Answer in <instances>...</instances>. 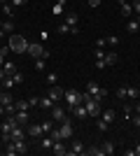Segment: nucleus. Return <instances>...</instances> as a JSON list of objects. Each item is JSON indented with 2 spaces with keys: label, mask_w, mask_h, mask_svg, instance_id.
<instances>
[{
  "label": "nucleus",
  "mask_w": 140,
  "mask_h": 156,
  "mask_svg": "<svg viewBox=\"0 0 140 156\" xmlns=\"http://www.w3.org/2000/svg\"><path fill=\"white\" fill-rule=\"evenodd\" d=\"M9 49H12L14 54H26V49H28L26 37H23V35H16V33H12V35H9Z\"/></svg>",
  "instance_id": "1"
},
{
  "label": "nucleus",
  "mask_w": 140,
  "mask_h": 156,
  "mask_svg": "<svg viewBox=\"0 0 140 156\" xmlns=\"http://www.w3.org/2000/svg\"><path fill=\"white\" fill-rule=\"evenodd\" d=\"M84 107H87V112H89V117H93V119H98L100 117V100H96L93 96H89V93H84Z\"/></svg>",
  "instance_id": "2"
},
{
  "label": "nucleus",
  "mask_w": 140,
  "mask_h": 156,
  "mask_svg": "<svg viewBox=\"0 0 140 156\" xmlns=\"http://www.w3.org/2000/svg\"><path fill=\"white\" fill-rule=\"evenodd\" d=\"M63 98H66V103L70 105V110H73L75 105H80V103H84V93H80V91H75V89H70V91H66V93H63Z\"/></svg>",
  "instance_id": "3"
},
{
  "label": "nucleus",
  "mask_w": 140,
  "mask_h": 156,
  "mask_svg": "<svg viewBox=\"0 0 140 156\" xmlns=\"http://www.w3.org/2000/svg\"><path fill=\"white\" fill-rule=\"evenodd\" d=\"M87 93H89V96H93L96 100H100V103H103V98L107 96V91L103 89V86H98L96 82H87Z\"/></svg>",
  "instance_id": "4"
},
{
  "label": "nucleus",
  "mask_w": 140,
  "mask_h": 156,
  "mask_svg": "<svg viewBox=\"0 0 140 156\" xmlns=\"http://www.w3.org/2000/svg\"><path fill=\"white\" fill-rule=\"evenodd\" d=\"M26 54H28V56H33V58H47V56H49V51H47V49H45L42 44H38V42L28 44Z\"/></svg>",
  "instance_id": "5"
},
{
  "label": "nucleus",
  "mask_w": 140,
  "mask_h": 156,
  "mask_svg": "<svg viewBox=\"0 0 140 156\" xmlns=\"http://www.w3.org/2000/svg\"><path fill=\"white\" fill-rule=\"evenodd\" d=\"M59 133H61V140H70L73 137V133H75V128H73V124H70V119H66V121H61V128H59Z\"/></svg>",
  "instance_id": "6"
},
{
  "label": "nucleus",
  "mask_w": 140,
  "mask_h": 156,
  "mask_svg": "<svg viewBox=\"0 0 140 156\" xmlns=\"http://www.w3.org/2000/svg\"><path fill=\"white\" fill-rule=\"evenodd\" d=\"M26 133H28V137H33V140H40V137L45 135L42 124H28V126H26Z\"/></svg>",
  "instance_id": "7"
},
{
  "label": "nucleus",
  "mask_w": 140,
  "mask_h": 156,
  "mask_svg": "<svg viewBox=\"0 0 140 156\" xmlns=\"http://www.w3.org/2000/svg\"><path fill=\"white\" fill-rule=\"evenodd\" d=\"M66 110H63V107H61V105H54V107H52V121H59V124H61V121H66Z\"/></svg>",
  "instance_id": "8"
},
{
  "label": "nucleus",
  "mask_w": 140,
  "mask_h": 156,
  "mask_svg": "<svg viewBox=\"0 0 140 156\" xmlns=\"http://www.w3.org/2000/svg\"><path fill=\"white\" fill-rule=\"evenodd\" d=\"M63 93H66V91H63L61 86H56V84H54V86H49V91H47V96H49V98L54 100V103H56V100H61V98H63Z\"/></svg>",
  "instance_id": "9"
},
{
  "label": "nucleus",
  "mask_w": 140,
  "mask_h": 156,
  "mask_svg": "<svg viewBox=\"0 0 140 156\" xmlns=\"http://www.w3.org/2000/svg\"><path fill=\"white\" fill-rule=\"evenodd\" d=\"M52 151H54L56 156H66V154H68L66 140H56V142H54V147H52Z\"/></svg>",
  "instance_id": "10"
},
{
  "label": "nucleus",
  "mask_w": 140,
  "mask_h": 156,
  "mask_svg": "<svg viewBox=\"0 0 140 156\" xmlns=\"http://www.w3.org/2000/svg\"><path fill=\"white\" fill-rule=\"evenodd\" d=\"M84 142H80V140H73L70 142V149H68V154H84Z\"/></svg>",
  "instance_id": "11"
},
{
  "label": "nucleus",
  "mask_w": 140,
  "mask_h": 156,
  "mask_svg": "<svg viewBox=\"0 0 140 156\" xmlns=\"http://www.w3.org/2000/svg\"><path fill=\"white\" fill-rule=\"evenodd\" d=\"M12 142H14L16 154H28V137H26V140H12Z\"/></svg>",
  "instance_id": "12"
},
{
  "label": "nucleus",
  "mask_w": 140,
  "mask_h": 156,
  "mask_svg": "<svg viewBox=\"0 0 140 156\" xmlns=\"http://www.w3.org/2000/svg\"><path fill=\"white\" fill-rule=\"evenodd\" d=\"M70 112H73V114H75V117H77V119H87V114H89V112H87V107H84V103L75 105V107H73V110H70Z\"/></svg>",
  "instance_id": "13"
},
{
  "label": "nucleus",
  "mask_w": 140,
  "mask_h": 156,
  "mask_svg": "<svg viewBox=\"0 0 140 156\" xmlns=\"http://www.w3.org/2000/svg\"><path fill=\"white\" fill-rule=\"evenodd\" d=\"M14 117H16V124L23 126V128H26L28 121H31V119H28V112H14Z\"/></svg>",
  "instance_id": "14"
},
{
  "label": "nucleus",
  "mask_w": 140,
  "mask_h": 156,
  "mask_svg": "<svg viewBox=\"0 0 140 156\" xmlns=\"http://www.w3.org/2000/svg\"><path fill=\"white\" fill-rule=\"evenodd\" d=\"M119 7H121V14H124L126 19H131V14H133V5H128L126 0H119Z\"/></svg>",
  "instance_id": "15"
},
{
  "label": "nucleus",
  "mask_w": 140,
  "mask_h": 156,
  "mask_svg": "<svg viewBox=\"0 0 140 156\" xmlns=\"http://www.w3.org/2000/svg\"><path fill=\"white\" fill-rule=\"evenodd\" d=\"M100 119H105L107 124H114V119H117V112H114V110H103V112H100Z\"/></svg>",
  "instance_id": "16"
},
{
  "label": "nucleus",
  "mask_w": 140,
  "mask_h": 156,
  "mask_svg": "<svg viewBox=\"0 0 140 156\" xmlns=\"http://www.w3.org/2000/svg\"><path fill=\"white\" fill-rule=\"evenodd\" d=\"M63 21H66V23H68L70 28H75V26H77V21H80V16H77V12H68Z\"/></svg>",
  "instance_id": "17"
},
{
  "label": "nucleus",
  "mask_w": 140,
  "mask_h": 156,
  "mask_svg": "<svg viewBox=\"0 0 140 156\" xmlns=\"http://www.w3.org/2000/svg\"><path fill=\"white\" fill-rule=\"evenodd\" d=\"M117 63H119V54H117V51L105 54V65H117Z\"/></svg>",
  "instance_id": "18"
},
{
  "label": "nucleus",
  "mask_w": 140,
  "mask_h": 156,
  "mask_svg": "<svg viewBox=\"0 0 140 156\" xmlns=\"http://www.w3.org/2000/svg\"><path fill=\"white\" fill-rule=\"evenodd\" d=\"M0 105L2 107H7V105H14V98H12V93H0Z\"/></svg>",
  "instance_id": "19"
},
{
  "label": "nucleus",
  "mask_w": 140,
  "mask_h": 156,
  "mask_svg": "<svg viewBox=\"0 0 140 156\" xmlns=\"http://www.w3.org/2000/svg\"><path fill=\"white\" fill-rule=\"evenodd\" d=\"M100 147H103V156H110V154H114V142H112V140L103 142Z\"/></svg>",
  "instance_id": "20"
},
{
  "label": "nucleus",
  "mask_w": 140,
  "mask_h": 156,
  "mask_svg": "<svg viewBox=\"0 0 140 156\" xmlns=\"http://www.w3.org/2000/svg\"><path fill=\"white\" fill-rule=\"evenodd\" d=\"M14 105H16V112H28L31 110V103H28V100H14Z\"/></svg>",
  "instance_id": "21"
},
{
  "label": "nucleus",
  "mask_w": 140,
  "mask_h": 156,
  "mask_svg": "<svg viewBox=\"0 0 140 156\" xmlns=\"http://www.w3.org/2000/svg\"><path fill=\"white\" fill-rule=\"evenodd\" d=\"M126 30H128V33H138V30H140V23H138L135 19H128V21H126Z\"/></svg>",
  "instance_id": "22"
},
{
  "label": "nucleus",
  "mask_w": 140,
  "mask_h": 156,
  "mask_svg": "<svg viewBox=\"0 0 140 156\" xmlns=\"http://www.w3.org/2000/svg\"><path fill=\"white\" fill-rule=\"evenodd\" d=\"M40 107H42V110H52V107H54V100H52L49 96L40 98Z\"/></svg>",
  "instance_id": "23"
},
{
  "label": "nucleus",
  "mask_w": 140,
  "mask_h": 156,
  "mask_svg": "<svg viewBox=\"0 0 140 156\" xmlns=\"http://www.w3.org/2000/svg\"><path fill=\"white\" fill-rule=\"evenodd\" d=\"M126 98H140V89L138 86H126Z\"/></svg>",
  "instance_id": "24"
},
{
  "label": "nucleus",
  "mask_w": 140,
  "mask_h": 156,
  "mask_svg": "<svg viewBox=\"0 0 140 156\" xmlns=\"http://www.w3.org/2000/svg\"><path fill=\"white\" fill-rule=\"evenodd\" d=\"M0 9H2V14H5L7 19H12V16H14V9H12V5H9V2H2V7H0Z\"/></svg>",
  "instance_id": "25"
},
{
  "label": "nucleus",
  "mask_w": 140,
  "mask_h": 156,
  "mask_svg": "<svg viewBox=\"0 0 140 156\" xmlns=\"http://www.w3.org/2000/svg\"><path fill=\"white\" fill-rule=\"evenodd\" d=\"M2 30H5L7 35H12V33H14V21H12V19L2 21Z\"/></svg>",
  "instance_id": "26"
},
{
  "label": "nucleus",
  "mask_w": 140,
  "mask_h": 156,
  "mask_svg": "<svg viewBox=\"0 0 140 156\" xmlns=\"http://www.w3.org/2000/svg\"><path fill=\"white\" fill-rule=\"evenodd\" d=\"M56 33H59V35H68V33H70V26H68L66 21H61L59 26H56Z\"/></svg>",
  "instance_id": "27"
},
{
  "label": "nucleus",
  "mask_w": 140,
  "mask_h": 156,
  "mask_svg": "<svg viewBox=\"0 0 140 156\" xmlns=\"http://www.w3.org/2000/svg\"><path fill=\"white\" fill-rule=\"evenodd\" d=\"M84 154H89V156H103V147H89V149H84Z\"/></svg>",
  "instance_id": "28"
},
{
  "label": "nucleus",
  "mask_w": 140,
  "mask_h": 156,
  "mask_svg": "<svg viewBox=\"0 0 140 156\" xmlns=\"http://www.w3.org/2000/svg\"><path fill=\"white\" fill-rule=\"evenodd\" d=\"M40 147H42V149H52L54 140H52V137H40Z\"/></svg>",
  "instance_id": "29"
},
{
  "label": "nucleus",
  "mask_w": 140,
  "mask_h": 156,
  "mask_svg": "<svg viewBox=\"0 0 140 156\" xmlns=\"http://www.w3.org/2000/svg\"><path fill=\"white\" fill-rule=\"evenodd\" d=\"M2 70L7 72V77H12L14 72H16V65H14V63H2Z\"/></svg>",
  "instance_id": "30"
},
{
  "label": "nucleus",
  "mask_w": 140,
  "mask_h": 156,
  "mask_svg": "<svg viewBox=\"0 0 140 156\" xmlns=\"http://www.w3.org/2000/svg\"><path fill=\"white\" fill-rule=\"evenodd\" d=\"M35 70H38V72H45L47 70V61L45 58H35Z\"/></svg>",
  "instance_id": "31"
},
{
  "label": "nucleus",
  "mask_w": 140,
  "mask_h": 156,
  "mask_svg": "<svg viewBox=\"0 0 140 156\" xmlns=\"http://www.w3.org/2000/svg\"><path fill=\"white\" fill-rule=\"evenodd\" d=\"M114 96L119 98V100H126V86H119V89L114 91Z\"/></svg>",
  "instance_id": "32"
},
{
  "label": "nucleus",
  "mask_w": 140,
  "mask_h": 156,
  "mask_svg": "<svg viewBox=\"0 0 140 156\" xmlns=\"http://www.w3.org/2000/svg\"><path fill=\"white\" fill-rule=\"evenodd\" d=\"M54 128V124H52V119H45V121H42V130H45L47 135H49V130Z\"/></svg>",
  "instance_id": "33"
},
{
  "label": "nucleus",
  "mask_w": 140,
  "mask_h": 156,
  "mask_svg": "<svg viewBox=\"0 0 140 156\" xmlns=\"http://www.w3.org/2000/svg\"><path fill=\"white\" fill-rule=\"evenodd\" d=\"M107 126H110V124H107L105 119H100V117H98V121H96V128H98V130H107Z\"/></svg>",
  "instance_id": "34"
},
{
  "label": "nucleus",
  "mask_w": 140,
  "mask_h": 156,
  "mask_svg": "<svg viewBox=\"0 0 140 156\" xmlns=\"http://www.w3.org/2000/svg\"><path fill=\"white\" fill-rule=\"evenodd\" d=\"M107 44H110V47H117V44H119V37H117V35H107Z\"/></svg>",
  "instance_id": "35"
},
{
  "label": "nucleus",
  "mask_w": 140,
  "mask_h": 156,
  "mask_svg": "<svg viewBox=\"0 0 140 156\" xmlns=\"http://www.w3.org/2000/svg\"><path fill=\"white\" fill-rule=\"evenodd\" d=\"M2 86H5V91H9V89H12V86H16V84H14L12 77H7V79H2Z\"/></svg>",
  "instance_id": "36"
},
{
  "label": "nucleus",
  "mask_w": 140,
  "mask_h": 156,
  "mask_svg": "<svg viewBox=\"0 0 140 156\" xmlns=\"http://www.w3.org/2000/svg\"><path fill=\"white\" fill-rule=\"evenodd\" d=\"M5 154H9V156H16V149H14V142H7V149H5Z\"/></svg>",
  "instance_id": "37"
},
{
  "label": "nucleus",
  "mask_w": 140,
  "mask_h": 156,
  "mask_svg": "<svg viewBox=\"0 0 140 156\" xmlns=\"http://www.w3.org/2000/svg\"><path fill=\"white\" fill-rule=\"evenodd\" d=\"M12 79H14V84H21V82H23V75H21V72L16 70V72L12 75Z\"/></svg>",
  "instance_id": "38"
},
{
  "label": "nucleus",
  "mask_w": 140,
  "mask_h": 156,
  "mask_svg": "<svg viewBox=\"0 0 140 156\" xmlns=\"http://www.w3.org/2000/svg\"><path fill=\"white\" fill-rule=\"evenodd\" d=\"M47 84H49V86L56 84V75H54V72H49V75H47Z\"/></svg>",
  "instance_id": "39"
},
{
  "label": "nucleus",
  "mask_w": 140,
  "mask_h": 156,
  "mask_svg": "<svg viewBox=\"0 0 140 156\" xmlns=\"http://www.w3.org/2000/svg\"><path fill=\"white\" fill-rule=\"evenodd\" d=\"M105 44H107V40H105V37H98V40H96V49H103Z\"/></svg>",
  "instance_id": "40"
},
{
  "label": "nucleus",
  "mask_w": 140,
  "mask_h": 156,
  "mask_svg": "<svg viewBox=\"0 0 140 156\" xmlns=\"http://www.w3.org/2000/svg\"><path fill=\"white\" fill-rule=\"evenodd\" d=\"M93 65H96L98 70H103V68H105V58H96V61H93Z\"/></svg>",
  "instance_id": "41"
},
{
  "label": "nucleus",
  "mask_w": 140,
  "mask_h": 156,
  "mask_svg": "<svg viewBox=\"0 0 140 156\" xmlns=\"http://www.w3.org/2000/svg\"><path fill=\"white\" fill-rule=\"evenodd\" d=\"M93 58H105V51L103 49H93Z\"/></svg>",
  "instance_id": "42"
},
{
  "label": "nucleus",
  "mask_w": 140,
  "mask_h": 156,
  "mask_svg": "<svg viewBox=\"0 0 140 156\" xmlns=\"http://www.w3.org/2000/svg\"><path fill=\"white\" fill-rule=\"evenodd\" d=\"M9 2H12L14 7H23V5H26V2H28V0H9Z\"/></svg>",
  "instance_id": "43"
},
{
  "label": "nucleus",
  "mask_w": 140,
  "mask_h": 156,
  "mask_svg": "<svg viewBox=\"0 0 140 156\" xmlns=\"http://www.w3.org/2000/svg\"><path fill=\"white\" fill-rule=\"evenodd\" d=\"M28 103H31V107H38V105H40V98H35V96H33Z\"/></svg>",
  "instance_id": "44"
},
{
  "label": "nucleus",
  "mask_w": 140,
  "mask_h": 156,
  "mask_svg": "<svg viewBox=\"0 0 140 156\" xmlns=\"http://www.w3.org/2000/svg\"><path fill=\"white\" fill-rule=\"evenodd\" d=\"M131 112H133V107H128V105H124V114H126V119H131Z\"/></svg>",
  "instance_id": "45"
},
{
  "label": "nucleus",
  "mask_w": 140,
  "mask_h": 156,
  "mask_svg": "<svg viewBox=\"0 0 140 156\" xmlns=\"http://www.w3.org/2000/svg\"><path fill=\"white\" fill-rule=\"evenodd\" d=\"M133 12L140 14V0H135V2H133Z\"/></svg>",
  "instance_id": "46"
},
{
  "label": "nucleus",
  "mask_w": 140,
  "mask_h": 156,
  "mask_svg": "<svg viewBox=\"0 0 140 156\" xmlns=\"http://www.w3.org/2000/svg\"><path fill=\"white\" fill-rule=\"evenodd\" d=\"M100 5V0H89V7H98Z\"/></svg>",
  "instance_id": "47"
},
{
  "label": "nucleus",
  "mask_w": 140,
  "mask_h": 156,
  "mask_svg": "<svg viewBox=\"0 0 140 156\" xmlns=\"http://www.w3.org/2000/svg\"><path fill=\"white\" fill-rule=\"evenodd\" d=\"M133 124H135V128H140V114H135V119H133Z\"/></svg>",
  "instance_id": "48"
},
{
  "label": "nucleus",
  "mask_w": 140,
  "mask_h": 156,
  "mask_svg": "<svg viewBox=\"0 0 140 156\" xmlns=\"http://www.w3.org/2000/svg\"><path fill=\"white\" fill-rule=\"evenodd\" d=\"M133 154H135V156H140V142H138V144L133 147Z\"/></svg>",
  "instance_id": "49"
},
{
  "label": "nucleus",
  "mask_w": 140,
  "mask_h": 156,
  "mask_svg": "<svg viewBox=\"0 0 140 156\" xmlns=\"http://www.w3.org/2000/svg\"><path fill=\"white\" fill-rule=\"evenodd\" d=\"M2 63H5V56H2V54H0V68H2Z\"/></svg>",
  "instance_id": "50"
},
{
  "label": "nucleus",
  "mask_w": 140,
  "mask_h": 156,
  "mask_svg": "<svg viewBox=\"0 0 140 156\" xmlns=\"http://www.w3.org/2000/svg\"><path fill=\"white\" fill-rule=\"evenodd\" d=\"M2 114H5V107H2V105H0V117H2Z\"/></svg>",
  "instance_id": "51"
},
{
  "label": "nucleus",
  "mask_w": 140,
  "mask_h": 156,
  "mask_svg": "<svg viewBox=\"0 0 140 156\" xmlns=\"http://www.w3.org/2000/svg\"><path fill=\"white\" fill-rule=\"evenodd\" d=\"M2 91H5V86H2V82H0V93H2Z\"/></svg>",
  "instance_id": "52"
},
{
  "label": "nucleus",
  "mask_w": 140,
  "mask_h": 156,
  "mask_svg": "<svg viewBox=\"0 0 140 156\" xmlns=\"http://www.w3.org/2000/svg\"><path fill=\"white\" fill-rule=\"evenodd\" d=\"M135 21H138V23H140V14H138V16H135Z\"/></svg>",
  "instance_id": "53"
},
{
  "label": "nucleus",
  "mask_w": 140,
  "mask_h": 156,
  "mask_svg": "<svg viewBox=\"0 0 140 156\" xmlns=\"http://www.w3.org/2000/svg\"><path fill=\"white\" fill-rule=\"evenodd\" d=\"M0 28H2V21H0Z\"/></svg>",
  "instance_id": "54"
},
{
  "label": "nucleus",
  "mask_w": 140,
  "mask_h": 156,
  "mask_svg": "<svg viewBox=\"0 0 140 156\" xmlns=\"http://www.w3.org/2000/svg\"><path fill=\"white\" fill-rule=\"evenodd\" d=\"M2 2H9V0H2Z\"/></svg>",
  "instance_id": "55"
}]
</instances>
